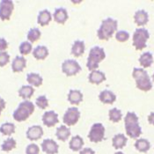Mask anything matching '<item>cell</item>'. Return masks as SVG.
Returning a JSON list of instances; mask_svg holds the SVG:
<instances>
[{"label": "cell", "instance_id": "cell-1", "mask_svg": "<svg viewBox=\"0 0 154 154\" xmlns=\"http://www.w3.org/2000/svg\"><path fill=\"white\" fill-rule=\"evenodd\" d=\"M125 131L129 137L132 139H138L142 134V128L139 124L138 116L134 112H128L124 116Z\"/></svg>", "mask_w": 154, "mask_h": 154}, {"label": "cell", "instance_id": "cell-2", "mask_svg": "<svg viewBox=\"0 0 154 154\" xmlns=\"http://www.w3.org/2000/svg\"><path fill=\"white\" fill-rule=\"evenodd\" d=\"M118 28V21L113 18H107L101 21L97 30V37L101 41H108L116 35Z\"/></svg>", "mask_w": 154, "mask_h": 154}, {"label": "cell", "instance_id": "cell-3", "mask_svg": "<svg viewBox=\"0 0 154 154\" xmlns=\"http://www.w3.org/2000/svg\"><path fill=\"white\" fill-rule=\"evenodd\" d=\"M132 77L135 79L136 86L143 92H149L152 89V82L148 72L143 68H134Z\"/></svg>", "mask_w": 154, "mask_h": 154}, {"label": "cell", "instance_id": "cell-4", "mask_svg": "<svg viewBox=\"0 0 154 154\" xmlns=\"http://www.w3.org/2000/svg\"><path fill=\"white\" fill-rule=\"evenodd\" d=\"M35 106L30 100H24L19 104L18 107L14 110L12 114L13 119L18 122H22L26 121L35 112Z\"/></svg>", "mask_w": 154, "mask_h": 154}, {"label": "cell", "instance_id": "cell-5", "mask_svg": "<svg viewBox=\"0 0 154 154\" xmlns=\"http://www.w3.org/2000/svg\"><path fill=\"white\" fill-rule=\"evenodd\" d=\"M106 58V52L104 48L99 46L93 47L90 51L87 57L86 67L90 71H95L99 68L100 63Z\"/></svg>", "mask_w": 154, "mask_h": 154}, {"label": "cell", "instance_id": "cell-6", "mask_svg": "<svg viewBox=\"0 0 154 154\" xmlns=\"http://www.w3.org/2000/svg\"><path fill=\"white\" fill-rule=\"evenodd\" d=\"M149 38L150 33L146 28H137L132 36V44L137 50H143L147 47V41Z\"/></svg>", "mask_w": 154, "mask_h": 154}, {"label": "cell", "instance_id": "cell-7", "mask_svg": "<svg viewBox=\"0 0 154 154\" xmlns=\"http://www.w3.org/2000/svg\"><path fill=\"white\" fill-rule=\"evenodd\" d=\"M105 127L102 123L97 122L93 124L88 133V138L92 143H100L104 140L105 137Z\"/></svg>", "mask_w": 154, "mask_h": 154}, {"label": "cell", "instance_id": "cell-8", "mask_svg": "<svg viewBox=\"0 0 154 154\" xmlns=\"http://www.w3.org/2000/svg\"><path fill=\"white\" fill-rule=\"evenodd\" d=\"M82 70L80 64L74 59H67L62 63V71L67 77H73Z\"/></svg>", "mask_w": 154, "mask_h": 154}, {"label": "cell", "instance_id": "cell-9", "mask_svg": "<svg viewBox=\"0 0 154 154\" xmlns=\"http://www.w3.org/2000/svg\"><path fill=\"white\" fill-rule=\"evenodd\" d=\"M79 119H80V112L79 108L76 107H71L64 113L63 116V122L64 125L71 127L77 124Z\"/></svg>", "mask_w": 154, "mask_h": 154}, {"label": "cell", "instance_id": "cell-10", "mask_svg": "<svg viewBox=\"0 0 154 154\" xmlns=\"http://www.w3.org/2000/svg\"><path fill=\"white\" fill-rule=\"evenodd\" d=\"M14 11V3L12 0L0 1V19L3 21L9 20Z\"/></svg>", "mask_w": 154, "mask_h": 154}, {"label": "cell", "instance_id": "cell-11", "mask_svg": "<svg viewBox=\"0 0 154 154\" xmlns=\"http://www.w3.org/2000/svg\"><path fill=\"white\" fill-rule=\"evenodd\" d=\"M44 134V131L42 126L40 125H33L30 126L26 132V137L30 141H37L40 140Z\"/></svg>", "mask_w": 154, "mask_h": 154}, {"label": "cell", "instance_id": "cell-12", "mask_svg": "<svg viewBox=\"0 0 154 154\" xmlns=\"http://www.w3.org/2000/svg\"><path fill=\"white\" fill-rule=\"evenodd\" d=\"M42 150L46 154H57L59 151V146L57 143L53 139L46 138L42 142Z\"/></svg>", "mask_w": 154, "mask_h": 154}, {"label": "cell", "instance_id": "cell-13", "mask_svg": "<svg viewBox=\"0 0 154 154\" xmlns=\"http://www.w3.org/2000/svg\"><path fill=\"white\" fill-rule=\"evenodd\" d=\"M42 122L45 126H47L48 128H51L54 127L56 124H57L59 122V119H58V115L54 111V110H50L47 111L42 115Z\"/></svg>", "mask_w": 154, "mask_h": 154}, {"label": "cell", "instance_id": "cell-14", "mask_svg": "<svg viewBox=\"0 0 154 154\" xmlns=\"http://www.w3.org/2000/svg\"><path fill=\"white\" fill-rule=\"evenodd\" d=\"M106 79H107L106 74L100 70L90 71V74L88 76V81L94 85H100L106 81Z\"/></svg>", "mask_w": 154, "mask_h": 154}, {"label": "cell", "instance_id": "cell-15", "mask_svg": "<svg viewBox=\"0 0 154 154\" xmlns=\"http://www.w3.org/2000/svg\"><path fill=\"white\" fill-rule=\"evenodd\" d=\"M53 19L57 23L63 25L69 19V14L67 10L63 7L57 8L53 13Z\"/></svg>", "mask_w": 154, "mask_h": 154}, {"label": "cell", "instance_id": "cell-16", "mask_svg": "<svg viewBox=\"0 0 154 154\" xmlns=\"http://www.w3.org/2000/svg\"><path fill=\"white\" fill-rule=\"evenodd\" d=\"M99 100L103 104H113L116 100V95L110 90H103L99 94Z\"/></svg>", "mask_w": 154, "mask_h": 154}, {"label": "cell", "instance_id": "cell-17", "mask_svg": "<svg viewBox=\"0 0 154 154\" xmlns=\"http://www.w3.org/2000/svg\"><path fill=\"white\" fill-rule=\"evenodd\" d=\"M127 143H128V137L122 133L116 134L112 139V145L116 150L123 149L126 146Z\"/></svg>", "mask_w": 154, "mask_h": 154}, {"label": "cell", "instance_id": "cell-18", "mask_svg": "<svg viewBox=\"0 0 154 154\" xmlns=\"http://www.w3.org/2000/svg\"><path fill=\"white\" fill-rule=\"evenodd\" d=\"M26 67V59L23 56H17L12 63V70L13 72L18 73L24 71Z\"/></svg>", "mask_w": 154, "mask_h": 154}, {"label": "cell", "instance_id": "cell-19", "mask_svg": "<svg viewBox=\"0 0 154 154\" xmlns=\"http://www.w3.org/2000/svg\"><path fill=\"white\" fill-rule=\"evenodd\" d=\"M134 21L138 26H144L149 21V14L144 10H138L134 14Z\"/></svg>", "mask_w": 154, "mask_h": 154}, {"label": "cell", "instance_id": "cell-20", "mask_svg": "<svg viewBox=\"0 0 154 154\" xmlns=\"http://www.w3.org/2000/svg\"><path fill=\"white\" fill-rule=\"evenodd\" d=\"M85 51V42L81 40H77L73 42L71 46V52L75 57H80L81 56H83Z\"/></svg>", "mask_w": 154, "mask_h": 154}, {"label": "cell", "instance_id": "cell-21", "mask_svg": "<svg viewBox=\"0 0 154 154\" xmlns=\"http://www.w3.org/2000/svg\"><path fill=\"white\" fill-rule=\"evenodd\" d=\"M51 20H52V14L48 10L44 9L39 12L38 16H37V23L41 26H46L50 23Z\"/></svg>", "mask_w": 154, "mask_h": 154}, {"label": "cell", "instance_id": "cell-22", "mask_svg": "<svg viewBox=\"0 0 154 154\" xmlns=\"http://www.w3.org/2000/svg\"><path fill=\"white\" fill-rule=\"evenodd\" d=\"M56 137H57L58 140L62 141V142L67 141L71 137V129H70V127H68L66 125L59 126L57 129V131H56Z\"/></svg>", "mask_w": 154, "mask_h": 154}, {"label": "cell", "instance_id": "cell-23", "mask_svg": "<svg viewBox=\"0 0 154 154\" xmlns=\"http://www.w3.org/2000/svg\"><path fill=\"white\" fill-rule=\"evenodd\" d=\"M68 101L71 103V105H79L84 100L83 94L79 90H71L67 96Z\"/></svg>", "mask_w": 154, "mask_h": 154}, {"label": "cell", "instance_id": "cell-24", "mask_svg": "<svg viewBox=\"0 0 154 154\" xmlns=\"http://www.w3.org/2000/svg\"><path fill=\"white\" fill-rule=\"evenodd\" d=\"M26 82L33 87H39L43 83V79L39 73L30 72L26 75Z\"/></svg>", "mask_w": 154, "mask_h": 154}, {"label": "cell", "instance_id": "cell-25", "mask_svg": "<svg viewBox=\"0 0 154 154\" xmlns=\"http://www.w3.org/2000/svg\"><path fill=\"white\" fill-rule=\"evenodd\" d=\"M139 64L141 65L143 69H146L152 66V64L153 63V56L151 52L147 51L143 53L140 56V57L138 58Z\"/></svg>", "mask_w": 154, "mask_h": 154}, {"label": "cell", "instance_id": "cell-26", "mask_svg": "<svg viewBox=\"0 0 154 154\" xmlns=\"http://www.w3.org/2000/svg\"><path fill=\"white\" fill-rule=\"evenodd\" d=\"M84 139L79 135L71 137L69 143V147L73 152H80L83 149Z\"/></svg>", "mask_w": 154, "mask_h": 154}, {"label": "cell", "instance_id": "cell-27", "mask_svg": "<svg viewBox=\"0 0 154 154\" xmlns=\"http://www.w3.org/2000/svg\"><path fill=\"white\" fill-rule=\"evenodd\" d=\"M48 48L43 45H39L33 49V56L36 60L46 59L48 56Z\"/></svg>", "mask_w": 154, "mask_h": 154}, {"label": "cell", "instance_id": "cell-28", "mask_svg": "<svg viewBox=\"0 0 154 154\" xmlns=\"http://www.w3.org/2000/svg\"><path fill=\"white\" fill-rule=\"evenodd\" d=\"M18 94H19V96L20 98H22L24 100H27L28 99H30L34 95V94H35V88L32 85H22L19 89Z\"/></svg>", "mask_w": 154, "mask_h": 154}, {"label": "cell", "instance_id": "cell-29", "mask_svg": "<svg viewBox=\"0 0 154 154\" xmlns=\"http://www.w3.org/2000/svg\"><path fill=\"white\" fill-rule=\"evenodd\" d=\"M135 148L139 152L145 153L151 149V143L145 138H138L135 142Z\"/></svg>", "mask_w": 154, "mask_h": 154}, {"label": "cell", "instance_id": "cell-30", "mask_svg": "<svg viewBox=\"0 0 154 154\" xmlns=\"http://www.w3.org/2000/svg\"><path fill=\"white\" fill-rule=\"evenodd\" d=\"M41 36H42L41 30L37 27H33V28L29 29V31L27 32L26 38H27V41L29 42L34 43V42H35L41 39Z\"/></svg>", "mask_w": 154, "mask_h": 154}, {"label": "cell", "instance_id": "cell-31", "mask_svg": "<svg viewBox=\"0 0 154 154\" xmlns=\"http://www.w3.org/2000/svg\"><path fill=\"white\" fill-rule=\"evenodd\" d=\"M15 130H16V127L12 122H5L0 126V133L3 136L10 137L15 132Z\"/></svg>", "mask_w": 154, "mask_h": 154}, {"label": "cell", "instance_id": "cell-32", "mask_svg": "<svg viewBox=\"0 0 154 154\" xmlns=\"http://www.w3.org/2000/svg\"><path fill=\"white\" fill-rule=\"evenodd\" d=\"M17 146V142L14 138L12 137H8L6 140H5L1 144V150L5 152H9L15 149Z\"/></svg>", "mask_w": 154, "mask_h": 154}, {"label": "cell", "instance_id": "cell-33", "mask_svg": "<svg viewBox=\"0 0 154 154\" xmlns=\"http://www.w3.org/2000/svg\"><path fill=\"white\" fill-rule=\"evenodd\" d=\"M108 117L110 122H114V123H116L119 122L122 119V111L116 108V107H114V108H111L108 112Z\"/></svg>", "mask_w": 154, "mask_h": 154}, {"label": "cell", "instance_id": "cell-34", "mask_svg": "<svg viewBox=\"0 0 154 154\" xmlns=\"http://www.w3.org/2000/svg\"><path fill=\"white\" fill-rule=\"evenodd\" d=\"M33 45L31 42H22L20 44V47H19V51L20 53L22 55V56H26L28 54H30L32 51H33Z\"/></svg>", "mask_w": 154, "mask_h": 154}, {"label": "cell", "instance_id": "cell-35", "mask_svg": "<svg viewBox=\"0 0 154 154\" xmlns=\"http://www.w3.org/2000/svg\"><path fill=\"white\" fill-rule=\"evenodd\" d=\"M35 105L41 109H46L48 107V100L45 95H41L35 100Z\"/></svg>", "mask_w": 154, "mask_h": 154}, {"label": "cell", "instance_id": "cell-36", "mask_svg": "<svg viewBox=\"0 0 154 154\" xmlns=\"http://www.w3.org/2000/svg\"><path fill=\"white\" fill-rule=\"evenodd\" d=\"M116 39L119 42H125L130 39V34L127 31L121 30L116 33Z\"/></svg>", "mask_w": 154, "mask_h": 154}, {"label": "cell", "instance_id": "cell-37", "mask_svg": "<svg viewBox=\"0 0 154 154\" xmlns=\"http://www.w3.org/2000/svg\"><path fill=\"white\" fill-rule=\"evenodd\" d=\"M10 55L6 52H0V67H5L10 62Z\"/></svg>", "mask_w": 154, "mask_h": 154}, {"label": "cell", "instance_id": "cell-38", "mask_svg": "<svg viewBox=\"0 0 154 154\" xmlns=\"http://www.w3.org/2000/svg\"><path fill=\"white\" fill-rule=\"evenodd\" d=\"M40 147L36 143H30L26 148V154H39Z\"/></svg>", "mask_w": 154, "mask_h": 154}, {"label": "cell", "instance_id": "cell-39", "mask_svg": "<svg viewBox=\"0 0 154 154\" xmlns=\"http://www.w3.org/2000/svg\"><path fill=\"white\" fill-rule=\"evenodd\" d=\"M8 42L5 38H0V52H4L8 48Z\"/></svg>", "mask_w": 154, "mask_h": 154}, {"label": "cell", "instance_id": "cell-40", "mask_svg": "<svg viewBox=\"0 0 154 154\" xmlns=\"http://www.w3.org/2000/svg\"><path fill=\"white\" fill-rule=\"evenodd\" d=\"M79 154H95V152L89 147H85L79 152Z\"/></svg>", "mask_w": 154, "mask_h": 154}, {"label": "cell", "instance_id": "cell-41", "mask_svg": "<svg viewBox=\"0 0 154 154\" xmlns=\"http://www.w3.org/2000/svg\"><path fill=\"white\" fill-rule=\"evenodd\" d=\"M6 107V102H5V100L2 98V97H0V116H1V114H2V112H3V110Z\"/></svg>", "mask_w": 154, "mask_h": 154}, {"label": "cell", "instance_id": "cell-42", "mask_svg": "<svg viewBox=\"0 0 154 154\" xmlns=\"http://www.w3.org/2000/svg\"><path fill=\"white\" fill-rule=\"evenodd\" d=\"M148 122L152 125L154 126V112H152L149 116H148Z\"/></svg>", "mask_w": 154, "mask_h": 154}, {"label": "cell", "instance_id": "cell-43", "mask_svg": "<svg viewBox=\"0 0 154 154\" xmlns=\"http://www.w3.org/2000/svg\"><path fill=\"white\" fill-rule=\"evenodd\" d=\"M115 154H124L122 152H116Z\"/></svg>", "mask_w": 154, "mask_h": 154}, {"label": "cell", "instance_id": "cell-44", "mask_svg": "<svg viewBox=\"0 0 154 154\" xmlns=\"http://www.w3.org/2000/svg\"><path fill=\"white\" fill-rule=\"evenodd\" d=\"M152 81L154 82V72H153V74H152Z\"/></svg>", "mask_w": 154, "mask_h": 154}]
</instances>
